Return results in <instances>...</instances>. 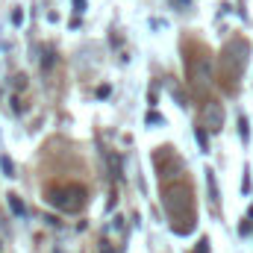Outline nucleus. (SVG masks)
I'll use <instances>...</instances> for the list:
<instances>
[{"label":"nucleus","mask_w":253,"mask_h":253,"mask_svg":"<svg viewBox=\"0 0 253 253\" xmlns=\"http://www.w3.org/2000/svg\"><path fill=\"white\" fill-rule=\"evenodd\" d=\"M248 62V44L245 42H230L227 47H224V53H221V68H224V83H227V88L233 91L236 88V80L242 77V68Z\"/></svg>","instance_id":"f257e3e1"},{"label":"nucleus","mask_w":253,"mask_h":253,"mask_svg":"<svg viewBox=\"0 0 253 253\" xmlns=\"http://www.w3.org/2000/svg\"><path fill=\"white\" fill-rule=\"evenodd\" d=\"M47 203L62 209V212H80L85 206V189L80 186H56V189H47Z\"/></svg>","instance_id":"f03ea898"},{"label":"nucleus","mask_w":253,"mask_h":253,"mask_svg":"<svg viewBox=\"0 0 253 253\" xmlns=\"http://www.w3.org/2000/svg\"><path fill=\"white\" fill-rule=\"evenodd\" d=\"M165 209L171 215V227L174 221H191V191L186 186L165 189Z\"/></svg>","instance_id":"7ed1b4c3"},{"label":"nucleus","mask_w":253,"mask_h":253,"mask_svg":"<svg viewBox=\"0 0 253 253\" xmlns=\"http://www.w3.org/2000/svg\"><path fill=\"white\" fill-rule=\"evenodd\" d=\"M191 85L197 88V94H209L212 91V85H215V68H212V59L209 56H197V59H191Z\"/></svg>","instance_id":"20e7f679"},{"label":"nucleus","mask_w":253,"mask_h":253,"mask_svg":"<svg viewBox=\"0 0 253 253\" xmlns=\"http://www.w3.org/2000/svg\"><path fill=\"white\" fill-rule=\"evenodd\" d=\"M203 126H206V132H221V126H224V106L221 103L206 100V106H203Z\"/></svg>","instance_id":"39448f33"},{"label":"nucleus","mask_w":253,"mask_h":253,"mask_svg":"<svg viewBox=\"0 0 253 253\" xmlns=\"http://www.w3.org/2000/svg\"><path fill=\"white\" fill-rule=\"evenodd\" d=\"M124 233H126V221L124 218H112L109 227L103 230V239H112V236H115L118 242H124Z\"/></svg>","instance_id":"423d86ee"},{"label":"nucleus","mask_w":253,"mask_h":253,"mask_svg":"<svg viewBox=\"0 0 253 253\" xmlns=\"http://www.w3.org/2000/svg\"><path fill=\"white\" fill-rule=\"evenodd\" d=\"M194 138H197L200 150H203V153H209V135H206V129H203V126H194Z\"/></svg>","instance_id":"0eeeda50"},{"label":"nucleus","mask_w":253,"mask_h":253,"mask_svg":"<svg viewBox=\"0 0 253 253\" xmlns=\"http://www.w3.org/2000/svg\"><path fill=\"white\" fill-rule=\"evenodd\" d=\"M239 135H242V141H245V144L251 141V124H248V118H245V115L239 118Z\"/></svg>","instance_id":"6e6552de"},{"label":"nucleus","mask_w":253,"mask_h":253,"mask_svg":"<svg viewBox=\"0 0 253 253\" xmlns=\"http://www.w3.org/2000/svg\"><path fill=\"white\" fill-rule=\"evenodd\" d=\"M168 91H171V94H174V97H177V103H180V106H183V109H186V106H189V103H186V94H183V91H180V85H177V83H168Z\"/></svg>","instance_id":"1a4fd4ad"},{"label":"nucleus","mask_w":253,"mask_h":253,"mask_svg":"<svg viewBox=\"0 0 253 253\" xmlns=\"http://www.w3.org/2000/svg\"><path fill=\"white\" fill-rule=\"evenodd\" d=\"M206 186H209V197L218 200V186H215V174L212 171H206Z\"/></svg>","instance_id":"9d476101"},{"label":"nucleus","mask_w":253,"mask_h":253,"mask_svg":"<svg viewBox=\"0 0 253 253\" xmlns=\"http://www.w3.org/2000/svg\"><path fill=\"white\" fill-rule=\"evenodd\" d=\"M53 62H56L53 50H50V47H44V59H42V68H44V71H50V68H53Z\"/></svg>","instance_id":"9b49d317"},{"label":"nucleus","mask_w":253,"mask_h":253,"mask_svg":"<svg viewBox=\"0 0 253 253\" xmlns=\"http://www.w3.org/2000/svg\"><path fill=\"white\" fill-rule=\"evenodd\" d=\"M9 206H12L15 215H24V203L18 200V194H9Z\"/></svg>","instance_id":"f8f14e48"},{"label":"nucleus","mask_w":253,"mask_h":253,"mask_svg":"<svg viewBox=\"0 0 253 253\" xmlns=\"http://www.w3.org/2000/svg\"><path fill=\"white\" fill-rule=\"evenodd\" d=\"M0 168H3V174H6V177H15V165H12L6 156H0Z\"/></svg>","instance_id":"ddd939ff"},{"label":"nucleus","mask_w":253,"mask_h":253,"mask_svg":"<svg viewBox=\"0 0 253 253\" xmlns=\"http://www.w3.org/2000/svg\"><path fill=\"white\" fill-rule=\"evenodd\" d=\"M12 85H15L18 91H24V88H27V77H24V74H15V77H12Z\"/></svg>","instance_id":"4468645a"},{"label":"nucleus","mask_w":253,"mask_h":253,"mask_svg":"<svg viewBox=\"0 0 253 253\" xmlns=\"http://www.w3.org/2000/svg\"><path fill=\"white\" fill-rule=\"evenodd\" d=\"M147 124H162V115H156V112H147Z\"/></svg>","instance_id":"2eb2a0df"},{"label":"nucleus","mask_w":253,"mask_h":253,"mask_svg":"<svg viewBox=\"0 0 253 253\" xmlns=\"http://www.w3.org/2000/svg\"><path fill=\"white\" fill-rule=\"evenodd\" d=\"M251 230H253V227H251V221H242V224H239V233H242V236H248Z\"/></svg>","instance_id":"dca6fc26"},{"label":"nucleus","mask_w":253,"mask_h":253,"mask_svg":"<svg viewBox=\"0 0 253 253\" xmlns=\"http://www.w3.org/2000/svg\"><path fill=\"white\" fill-rule=\"evenodd\" d=\"M242 191H245V194L251 191V177H248V171H245V180H242Z\"/></svg>","instance_id":"f3484780"},{"label":"nucleus","mask_w":253,"mask_h":253,"mask_svg":"<svg viewBox=\"0 0 253 253\" xmlns=\"http://www.w3.org/2000/svg\"><path fill=\"white\" fill-rule=\"evenodd\" d=\"M74 6H77V12H83L85 9V0H74Z\"/></svg>","instance_id":"a211bd4d"}]
</instances>
